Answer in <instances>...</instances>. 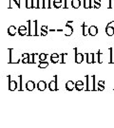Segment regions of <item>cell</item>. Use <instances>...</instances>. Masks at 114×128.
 <instances>
[{
	"instance_id": "obj_1",
	"label": "cell",
	"mask_w": 114,
	"mask_h": 128,
	"mask_svg": "<svg viewBox=\"0 0 114 128\" xmlns=\"http://www.w3.org/2000/svg\"><path fill=\"white\" fill-rule=\"evenodd\" d=\"M106 33H107L108 35H112V34H114V28L111 27L106 28Z\"/></svg>"
},
{
	"instance_id": "obj_2",
	"label": "cell",
	"mask_w": 114,
	"mask_h": 128,
	"mask_svg": "<svg viewBox=\"0 0 114 128\" xmlns=\"http://www.w3.org/2000/svg\"><path fill=\"white\" fill-rule=\"evenodd\" d=\"M74 86H74V84H73L72 82H67V88H68V89H69V90H72Z\"/></svg>"
},
{
	"instance_id": "obj_3",
	"label": "cell",
	"mask_w": 114,
	"mask_h": 128,
	"mask_svg": "<svg viewBox=\"0 0 114 128\" xmlns=\"http://www.w3.org/2000/svg\"><path fill=\"white\" fill-rule=\"evenodd\" d=\"M89 30H90V34H92V35H95L96 33H97V28L91 27Z\"/></svg>"
},
{
	"instance_id": "obj_4",
	"label": "cell",
	"mask_w": 114,
	"mask_h": 128,
	"mask_svg": "<svg viewBox=\"0 0 114 128\" xmlns=\"http://www.w3.org/2000/svg\"><path fill=\"white\" fill-rule=\"evenodd\" d=\"M46 88V84L44 82H39V89L40 90H44Z\"/></svg>"
},
{
	"instance_id": "obj_5",
	"label": "cell",
	"mask_w": 114,
	"mask_h": 128,
	"mask_svg": "<svg viewBox=\"0 0 114 128\" xmlns=\"http://www.w3.org/2000/svg\"><path fill=\"white\" fill-rule=\"evenodd\" d=\"M78 1H79V0H74V1H73V6H74V7H75V6H79V2H78Z\"/></svg>"
},
{
	"instance_id": "obj_6",
	"label": "cell",
	"mask_w": 114,
	"mask_h": 128,
	"mask_svg": "<svg viewBox=\"0 0 114 128\" xmlns=\"http://www.w3.org/2000/svg\"><path fill=\"white\" fill-rule=\"evenodd\" d=\"M58 2H59V0H55V6H56V7H59V4H58Z\"/></svg>"
},
{
	"instance_id": "obj_7",
	"label": "cell",
	"mask_w": 114,
	"mask_h": 128,
	"mask_svg": "<svg viewBox=\"0 0 114 128\" xmlns=\"http://www.w3.org/2000/svg\"><path fill=\"white\" fill-rule=\"evenodd\" d=\"M40 58H41L42 60H44V59H45V58H46L45 54H42V55H41V57H40Z\"/></svg>"
},
{
	"instance_id": "obj_8",
	"label": "cell",
	"mask_w": 114,
	"mask_h": 128,
	"mask_svg": "<svg viewBox=\"0 0 114 128\" xmlns=\"http://www.w3.org/2000/svg\"><path fill=\"white\" fill-rule=\"evenodd\" d=\"M48 66V63H46V64H40V66Z\"/></svg>"
}]
</instances>
